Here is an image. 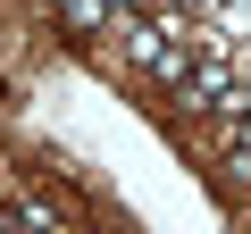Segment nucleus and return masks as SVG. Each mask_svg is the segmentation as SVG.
<instances>
[{
  "label": "nucleus",
  "mask_w": 251,
  "mask_h": 234,
  "mask_svg": "<svg viewBox=\"0 0 251 234\" xmlns=\"http://www.w3.org/2000/svg\"><path fill=\"white\" fill-rule=\"evenodd\" d=\"M42 9H50V17L75 34V42H100V34H117V17L100 9V0H42Z\"/></svg>",
  "instance_id": "obj_2"
},
{
  "label": "nucleus",
  "mask_w": 251,
  "mask_h": 234,
  "mask_svg": "<svg viewBox=\"0 0 251 234\" xmlns=\"http://www.w3.org/2000/svg\"><path fill=\"white\" fill-rule=\"evenodd\" d=\"M159 42H168V34H159V17H126V25H117L126 67H151V59H159Z\"/></svg>",
  "instance_id": "obj_3"
},
{
  "label": "nucleus",
  "mask_w": 251,
  "mask_h": 234,
  "mask_svg": "<svg viewBox=\"0 0 251 234\" xmlns=\"http://www.w3.org/2000/svg\"><path fill=\"white\" fill-rule=\"evenodd\" d=\"M143 9H209V0H143Z\"/></svg>",
  "instance_id": "obj_5"
},
{
  "label": "nucleus",
  "mask_w": 251,
  "mask_h": 234,
  "mask_svg": "<svg viewBox=\"0 0 251 234\" xmlns=\"http://www.w3.org/2000/svg\"><path fill=\"white\" fill-rule=\"evenodd\" d=\"M100 9H109L117 25H126V17H151V9H143V0H100Z\"/></svg>",
  "instance_id": "obj_4"
},
{
  "label": "nucleus",
  "mask_w": 251,
  "mask_h": 234,
  "mask_svg": "<svg viewBox=\"0 0 251 234\" xmlns=\"http://www.w3.org/2000/svg\"><path fill=\"white\" fill-rule=\"evenodd\" d=\"M193 67H201V34H193V42H159V59H151L143 75H151L159 92H184V84H193Z\"/></svg>",
  "instance_id": "obj_1"
}]
</instances>
